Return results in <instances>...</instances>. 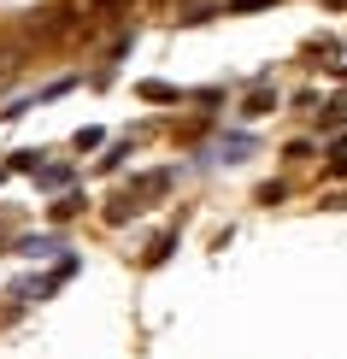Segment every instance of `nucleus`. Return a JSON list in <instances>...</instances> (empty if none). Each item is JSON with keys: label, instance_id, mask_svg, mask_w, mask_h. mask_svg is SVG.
<instances>
[{"label": "nucleus", "instance_id": "1", "mask_svg": "<svg viewBox=\"0 0 347 359\" xmlns=\"http://www.w3.org/2000/svg\"><path fill=\"white\" fill-rule=\"evenodd\" d=\"M77 253H65V259H59L53 265V271H41V277H29V283H18V301H48V294L59 289V283H65V277H77Z\"/></svg>", "mask_w": 347, "mask_h": 359}, {"label": "nucleus", "instance_id": "2", "mask_svg": "<svg viewBox=\"0 0 347 359\" xmlns=\"http://www.w3.org/2000/svg\"><path fill=\"white\" fill-rule=\"evenodd\" d=\"M253 147H259V142H253V136H224L218 147H206L200 159H206V165H212V159H218V165H241V159H247Z\"/></svg>", "mask_w": 347, "mask_h": 359}, {"label": "nucleus", "instance_id": "3", "mask_svg": "<svg viewBox=\"0 0 347 359\" xmlns=\"http://www.w3.org/2000/svg\"><path fill=\"white\" fill-rule=\"evenodd\" d=\"M59 253V236H18V259H48Z\"/></svg>", "mask_w": 347, "mask_h": 359}, {"label": "nucleus", "instance_id": "4", "mask_svg": "<svg viewBox=\"0 0 347 359\" xmlns=\"http://www.w3.org/2000/svg\"><path fill=\"white\" fill-rule=\"evenodd\" d=\"M36 183L41 189H65V183H77V177H71V165H36Z\"/></svg>", "mask_w": 347, "mask_h": 359}, {"label": "nucleus", "instance_id": "5", "mask_svg": "<svg viewBox=\"0 0 347 359\" xmlns=\"http://www.w3.org/2000/svg\"><path fill=\"white\" fill-rule=\"evenodd\" d=\"M142 100H154V107H171V100H183V88H171V83H142Z\"/></svg>", "mask_w": 347, "mask_h": 359}, {"label": "nucleus", "instance_id": "6", "mask_svg": "<svg viewBox=\"0 0 347 359\" xmlns=\"http://www.w3.org/2000/svg\"><path fill=\"white\" fill-rule=\"evenodd\" d=\"M48 212H53V224H65V218H77V212H83V194H77V183H71V194H65V201H53Z\"/></svg>", "mask_w": 347, "mask_h": 359}, {"label": "nucleus", "instance_id": "7", "mask_svg": "<svg viewBox=\"0 0 347 359\" xmlns=\"http://www.w3.org/2000/svg\"><path fill=\"white\" fill-rule=\"evenodd\" d=\"M271 107H277V95H271V88H253V95H247V107H241V118H265Z\"/></svg>", "mask_w": 347, "mask_h": 359}, {"label": "nucleus", "instance_id": "8", "mask_svg": "<svg viewBox=\"0 0 347 359\" xmlns=\"http://www.w3.org/2000/svg\"><path fill=\"white\" fill-rule=\"evenodd\" d=\"M171 248H177V230H165L159 242H154V248L142 253V259H147V265H165V259H171Z\"/></svg>", "mask_w": 347, "mask_h": 359}, {"label": "nucleus", "instance_id": "9", "mask_svg": "<svg viewBox=\"0 0 347 359\" xmlns=\"http://www.w3.org/2000/svg\"><path fill=\"white\" fill-rule=\"evenodd\" d=\"M41 165V147H24V154H12V171H36Z\"/></svg>", "mask_w": 347, "mask_h": 359}, {"label": "nucleus", "instance_id": "10", "mask_svg": "<svg viewBox=\"0 0 347 359\" xmlns=\"http://www.w3.org/2000/svg\"><path fill=\"white\" fill-rule=\"evenodd\" d=\"M329 177H347V142H336V159H329Z\"/></svg>", "mask_w": 347, "mask_h": 359}, {"label": "nucleus", "instance_id": "11", "mask_svg": "<svg viewBox=\"0 0 347 359\" xmlns=\"http://www.w3.org/2000/svg\"><path fill=\"white\" fill-rule=\"evenodd\" d=\"M253 6H277V0H230V12H253Z\"/></svg>", "mask_w": 347, "mask_h": 359}, {"label": "nucleus", "instance_id": "12", "mask_svg": "<svg viewBox=\"0 0 347 359\" xmlns=\"http://www.w3.org/2000/svg\"><path fill=\"white\" fill-rule=\"evenodd\" d=\"M95 6H107V12H112V6H124V0H95Z\"/></svg>", "mask_w": 347, "mask_h": 359}]
</instances>
